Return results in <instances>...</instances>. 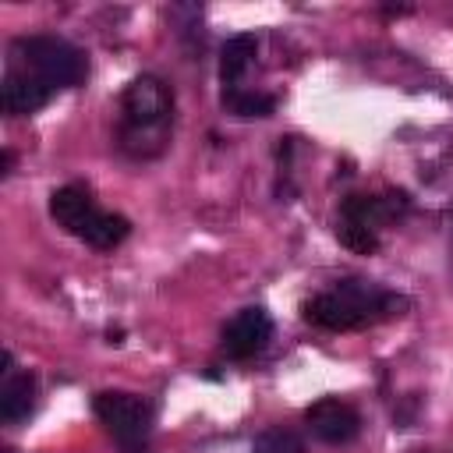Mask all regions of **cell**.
<instances>
[{"mask_svg": "<svg viewBox=\"0 0 453 453\" xmlns=\"http://www.w3.org/2000/svg\"><path fill=\"white\" fill-rule=\"evenodd\" d=\"M407 308H411L407 297L382 290L372 280H340L333 290H322L311 301H304V319L311 326L347 333V329H365L386 319H400Z\"/></svg>", "mask_w": 453, "mask_h": 453, "instance_id": "cell-1", "label": "cell"}, {"mask_svg": "<svg viewBox=\"0 0 453 453\" xmlns=\"http://www.w3.org/2000/svg\"><path fill=\"white\" fill-rule=\"evenodd\" d=\"M120 110H124L120 145L138 159L163 152L166 131H170V120H173V92H170V85L163 78H156V74H142L124 88Z\"/></svg>", "mask_w": 453, "mask_h": 453, "instance_id": "cell-2", "label": "cell"}, {"mask_svg": "<svg viewBox=\"0 0 453 453\" xmlns=\"http://www.w3.org/2000/svg\"><path fill=\"white\" fill-rule=\"evenodd\" d=\"M11 67L32 74L42 88L60 92L85 78V57L57 35H28L11 46Z\"/></svg>", "mask_w": 453, "mask_h": 453, "instance_id": "cell-3", "label": "cell"}, {"mask_svg": "<svg viewBox=\"0 0 453 453\" xmlns=\"http://www.w3.org/2000/svg\"><path fill=\"white\" fill-rule=\"evenodd\" d=\"M92 411L124 453H149L152 411L142 396H134V393H96Z\"/></svg>", "mask_w": 453, "mask_h": 453, "instance_id": "cell-4", "label": "cell"}, {"mask_svg": "<svg viewBox=\"0 0 453 453\" xmlns=\"http://www.w3.org/2000/svg\"><path fill=\"white\" fill-rule=\"evenodd\" d=\"M273 336V319L265 308L251 304V308H241L226 326H223V354L234 357V361H244V357H255Z\"/></svg>", "mask_w": 453, "mask_h": 453, "instance_id": "cell-5", "label": "cell"}, {"mask_svg": "<svg viewBox=\"0 0 453 453\" xmlns=\"http://www.w3.org/2000/svg\"><path fill=\"white\" fill-rule=\"evenodd\" d=\"M407 195L403 191H386V195H347L340 202V219H350V223H361L368 230H382L389 223H396L403 212H407Z\"/></svg>", "mask_w": 453, "mask_h": 453, "instance_id": "cell-6", "label": "cell"}, {"mask_svg": "<svg viewBox=\"0 0 453 453\" xmlns=\"http://www.w3.org/2000/svg\"><path fill=\"white\" fill-rule=\"evenodd\" d=\"M304 421H308L311 435L322 439V442H329V446H343V442H350V439L361 432L357 411H354L350 403H343V400H333V396L315 400V403L304 411Z\"/></svg>", "mask_w": 453, "mask_h": 453, "instance_id": "cell-7", "label": "cell"}, {"mask_svg": "<svg viewBox=\"0 0 453 453\" xmlns=\"http://www.w3.org/2000/svg\"><path fill=\"white\" fill-rule=\"evenodd\" d=\"M50 216L57 219V226H64L67 234L74 237H85V230L96 223L99 209L92 202V195L78 184H67V188H57L50 195Z\"/></svg>", "mask_w": 453, "mask_h": 453, "instance_id": "cell-8", "label": "cell"}, {"mask_svg": "<svg viewBox=\"0 0 453 453\" xmlns=\"http://www.w3.org/2000/svg\"><path fill=\"white\" fill-rule=\"evenodd\" d=\"M50 96H53V92L42 88L32 74H25V71H18V67L7 64L4 85H0V106H4L7 117H28V113H35V110H42V106L50 103Z\"/></svg>", "mask_w": 453, "mask_h": 453, "instance_id": "cell-9", "label": "cell"}, {"mask_svg": "<svg viewBox=\"0 0 453 453\" xmlns=\"http://www.w3.org/2000/svg\"><path fill=\"white\" fill-rule=\"evenodd\" d=\"M32 407H35V375L32 372L7 375L0 386V421L18 425L32 414Z\"/></svg>", "mask_w": 453, "mask_h": 453, "instance_id": "cell-10", "label": "cell"}, {"mask_svg": "<svg viewBox=\"0 0 453 453\" xmlns=\"http://www.w3.org/2000/svg\"><path fill=\"white\" fill-rule=\"evenodd\" d=\"M255 50H258V39L251 32H241V35L223 42V53H219V81H223V88H241V78H244V71H248V64L255 57Z\"/></svg>", "mask_w": 453, "mask_h": 453, "instance_id": "cell-11", "label": "cell"}, {"mask_svg": "<svg viewBox=\"0 0 453 453\" xmlns=\"http://www.w3.org/2000/svg\"><path fill=\"white\" fill-rule=\"evenodd\" d=\"M223 110L234 113V117H273L276 110V99L265 96V92H248V88H223Z\"/></svg>", "mask_w": 453, "mask_h": 453, "instance_id": "cell-12", "label": "cell"}, {"mask_svg": "<svg viewBox=\"0 0 453 453\" xmlns=\"http://www.w3.org/2000/svg\"><path fill=\"white\" fill-rule=\"evenodd\" d=\"M131 234V223H127V216H120V212H99L96 216V223L85 230V244H92V248H99V251H110V248H117L124 237Z\"/></svg>", "mask_w": 453, "mask_h": 453, "instance_id": "cell-13", "label": "cell"}, {"mask_svg": "<svg viewBox=\"0 0 453 453\" xmlns=\"http://www.w3.org/2000/svg\"><path fill=\"white\" fill-rule=\"evenodd\" d=\"M336 241L343 244V248H350V251H357V255H372L375 248H379V234L375 230H368V226H361V223H350V219H340L336 216Z\"/></svg>", "mask_w": 453, "mask_h": 453, "instance_id": "cell-14", "label": "cell"}, {"mask_svg": "<svg viewBox=\"0 0 453 453\" xmlns=\"http://www.w3.org/2000/svg\"><path fill=\"white\" fill-rule=\"evenodd\" d=\"M251 453H304V442L290 428H265L255 435Z\"/></svg>", "mask_w": 453, "mask_h": 453, "instance_id": "cell-15", "label": "cell"}, {"mask_svg": "<svg viewBox=\"0 0 453 453\" xmlns=\"http://www.w3.org/2000/svg\"><path fill=\"white\" fill-rule=\"evenodd\" d=\"M11 163H14V152H11V149H4V156H0V173H4V177L11 173Z\"/></svg>", "mask_w": 453, "mask_h": 453, "instance_id": "cell-16", "label": "cell"}, {"mask_svg": "<svg viewBox=\"0 0 453 453\" xmlns=\"http://www.w3.org/2000/svg\"><path fill=\"white\" fill-rule=\"evenodd\" d=\"M106 336H110V343H120V340H124V329H110Z\"/></svg>", "mask_w": 453, "mask_h": 453, "instance_id": "cell-17", "label": "cell"}]
</instances>
